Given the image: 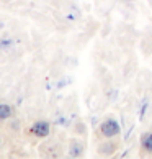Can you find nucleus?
<instances>
[{
    "instance_id": "f257e3e1",
    "label": "nucleus",
    "mask_w": 152,
    "mask_h": 159,
    "mask_svg": "<svg viewBox=\"0 0 152 159\" xmlns=\"http://www.w3.org/2000/svg\"><path fill=\"white\" fill-rule=\"evenodd\" d=\"M102 134L103 136H106V138H115V136H118V134L121 133V126H119V123L113 120V118H108V120H105L102 123Z\"/></svg>"
},
{
    "instance_id": "f03ea898",
    "label": "nucleus",
    "mask_w": 152,
    "mask_h": 159,
    "mask_svg": "<svg viewBox=\"0 0 152 159\" xmlns=\"http://www.w3.org/2000/svg\"><path fill=\"white\" fill-rule=\"evenodd\" d=\"M49 131H51L49 123L48 121H43V120L33 123V126H31V133L34 134V136H38V138H46L49 134Z\"/></svg>"
},
{
    "instance_id": "7ed1b4c3",
    "label": "nucleus",
    "mask_w": 152,
    "mask_h": 159,
    "mask_svg": "<svg viewBox=\"0 0 152 159\" xmlns=\"http://www.w3.org/2000/svg\"><path fill=\"white\" fill-rule=\"evenodd\" d=\"M69 151H71V156L72 157H79L84 154V146H82V143H79L77 139H74L71 143V148H69Z\"/></svg>"
},
{
    "instance_id": "20e7f679",
    "label": "nucleus",
    "mask_w": 152,
    "mask_h": 159,
    "mask_svg": "<svg viewBox=\"0 0 152 159\" xmlns=\"http://www.w3.org/2000/svg\"><path fill=\"white\" fill-rule=\"evenodd\" d=\"M141 146L145 152H152V133H145L141 139Z\"/></svg>"
},
{
    "instance_id": "39448f33",
    "label": "nucleus",
    "mask_w": 152,
    "mask_h": 159,
    "mask_svg": "<svg viewBox=\"0 0 152 159\" xmlns=\"http://www.w3.org/2000/svg\"><path fill=\"white\" fill-rule=\"evenodd\" d=\"M11 116V107L8 103H0V121L8 120Z\"/></svg>"
},
{
    "instance_id": "423d86ee",
    "label": "nucleus",
    "mask_w": 152,
    "mask_h": 159,
    "mask_svg": "<svg viewBox=\"0 0 152 159\" xmlns=\"http://www.w3.org/2000/svg\"><path fill=\"white\" fill-rule=\"evenodd\" d=\"M115 149H116V144H113V143L102 144L100 148H98V151H100L102 154H111V152H115Z\"/></svg>"
}]
</instances>
